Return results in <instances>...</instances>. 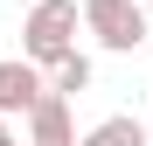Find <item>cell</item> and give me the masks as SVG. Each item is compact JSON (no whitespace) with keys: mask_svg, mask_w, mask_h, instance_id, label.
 Segmentation results:
<instances>
[{"mask_svg":"<svg viewBox=\"0 0 153 146\" xmlns=\"http://www.w3.org/2000/svg\"><path fill=\"white\" fill-rule=\"evenodd\" d=\"M84 28L97 35V49L132 56L153 42V14H146V0H84Z\"/></svg>","mask_w":153,"mask_h":146,"instance_id":"obj_2","label":"cell"},{"mask_svg":"<svg viewBox=\"0 0 153 146\" xmlns=\"http://www.w3.org/2000/svg\"><path fill=\"white\" fill-rule=\"evenodd\" d=\"M7 146H14V139H7Z\"/></svg>","mask_w":153,"mask_h":146,"instance_id":"obj_10","label":"cell"},{"mask_svg":"<svg viewBox=\"0 0 153 146\" xmlns=\"http://www.w3.org/2000/svg\"><path fill=\"white\" fill-rule=\"evenodd\" d=\"M42 97H49V77L28 56H0V118H28Z\"/></svg>","mask_w":153,"mask_h":146,"instance_id":"obj_3","label":"cell"},{"mask_svg":"<svg viewBox=\"0 0 153 146\" xmlns=\"http://www.w3.org/2000/svg\"><path fill=\"white\" fill-rule=\"evenodd\" d=\"M42 77H49L56 97H84V90H91V56H84V49H70V56H63L56 70H42Z\"/></svg>","mask_w":153,"mask_h":146,"instance_id":"obj_6","label":"cell"},{"mask_svg":"<svg viewBox=\"0 0 153 146\" xmlns=\"http://www.w3.org/2000/svg\"><path fill=\"white\" fill-rule=\"evenodd\" d=\"M76 28H84V7H76V0H35L28 21H21V56L35 70H56L76 49Z\"/></svg>","mask_w":153,"mask_h":146,"instance_id":"obj_1","label":"cell"},{"mask_svg":"<svg viewBox=\"0 0 153 146\" xmlns=\"http://www.w3.org/2000/svg\"><path fill=\"white\" fill-rule=\"evenodd\" d=\"M76 146H146V125H139L132 111H111V118H97Z\"/></svg>","mask_w":153,"mask_h":146,"instance_id":"obj_5","label":"cell"},{"mask_svg":"<svg viewBox=\"0 0 153 146\" xmlns=\"http://www.w3.org/2000/svg\"><path fill=\"white\" fill-rule=\"evenodd\" d=\"M146 14H153V0H146Z\"/></svg>","mask_w":153,"mask_h":146,"instance_id":"obj_9","label":"cell"},{"mask_svg":"<svg viewBox=\"0 0 153 146\" xmlns=\"http://www.w3.org/2000/svg\"><path fill=\"white\" fill-rule=\"evenodd\" d=\"M7 139H14V132H7V118H0V146H7Z\"/></svg>","mask_w":153,"mask_h":146,"instance_id":"obj_7","label":"cell"},{"mask_svg":"<svg viewBox=\"0 0 153 146\" xmlns=\"http://www.w3.org/2000/svg\"><path fill=\"white\" fill-rule=\"evenodd\" d=\"M14 7H35V0H14Z\"/></svg>","mask_w":153,"mask_h":146,"instance_id":"obj_8","label":"cell"},{"mask_svg":"<svg viewBox=\"0 0 153 146\" xmlns=\"http://www.w3.org/2000/svg\"><path fill=\"white\" fill-rule=\"evenodd\" d=\"M28 146H76V125H70V97L49 90L42 104L28 111Z\"/></svg>","mask_w":153,"mask_h":146,"instance_id":"obj_4","label":"cell"}]
</instances>
